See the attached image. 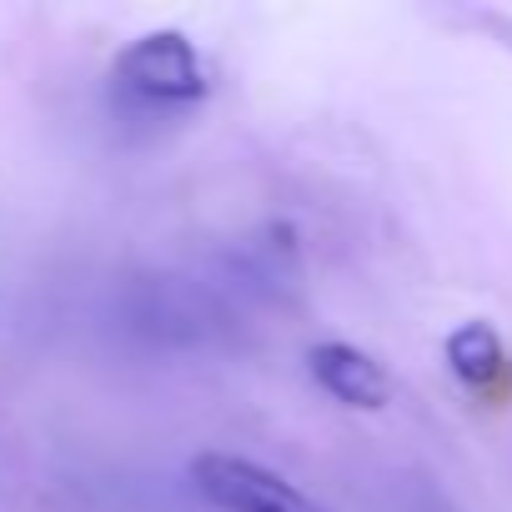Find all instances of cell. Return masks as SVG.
<instances>
[{
  "mask_svg": "<svg viewBox=\"0 0 512 512\" xmlns=\"http://www.w3.org/2000/svg\"><path fill=\"white\" fill-rule=\"evenodd\" d=\"M111 81L141 106H191L211 91V66L181 31H146L116 56Z\"/></svg>",
  "mask_w": 512,
  "mask_h": 512,
  "instance_id": "obj_1",
  "label": "cell"
},
{
  "mask_svg": "<svg viewBox=\"0 0 512 512\" xmlns=\"http://www.w3.org/2000/svg\"><path fill=\"white\" fill-rule=\"evenodd\" d=\"M191 482L221 512H327L317 497H307L282 472L251 462V457H236V452L191 457Z\"/></svg>",
  "mask_w": 512,
  "mask_h": 512,
  "instance_id": "obj_2",
  "label": "cell"
},
{
  "mask_svg": "<svg viewBox=\"0 0 512 512\" xmlns=\"http://www.w3.org/2000/svg\"><path fill=\"white\" fill-rule=\"evenodd\" d=\"M307 367H312V377H317L337 402H347V407L377 412V407L392 402V377H387V367H382L372 352L352 347V342H322V347H312Z\"/></svg>",
  "mask_w": 512,
  "mask_h": 512,
  "instance_id": "obj_3",
  "label": "cell"
},
{
  "mask_svg": "<svg viewBox=\"0 0 512 512\" xmlns=\"http://www.w3.org/2000/svg\"><path fill=\"white\" fill-rule=\"evenodd\" d=\"M447 362L477 397H502L512 387V362L502 352V337L487 322H462L447 337Z\"/></svg>",
  "mask_w": 512,
  "mask_h": 512,
  "instance_id": "obj_4",
  "label": "cell"
}]
</instances>
